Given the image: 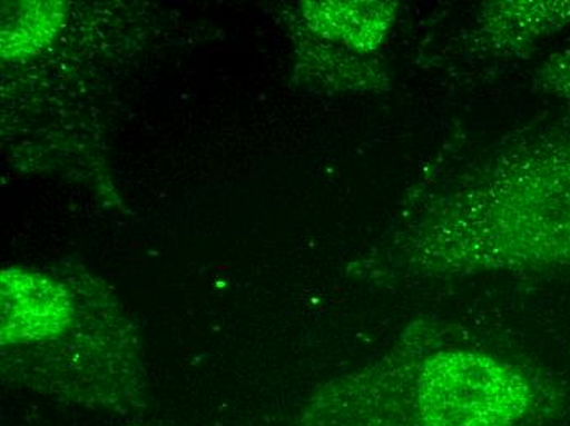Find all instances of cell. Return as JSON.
I'll return each instance as SVG.
<instances>
[{"label":"cell","mask_w":570,"mask_h":426,"mask_svg":"<svg viewBox=\"0 0 570 426\" xmlns=\"http://www.w3.org/2000/svg\"><path fill=\"white\" fill-rule=\"evenodd\" d=\"M395 3H311L308 22L326 37L357 50L371 51L381 44L395 19Z\"/></svg>","instance_id":"obj_5"},{"label":"cell","mask_w":570,"mask_h":426,"mask_svg":"<svg viewBox=\"0 0 570 426\" xmlns=\"http://www.w3.org/2000/svg\"><path fill=\"white\" fill-rule=\"evenodd\" d=\"M537 86L549 96L570 100V50L556 55L542 66Z\"/></svg>","instance_id":"obj_6"},{"label":"cell","mask_w":570,"mask_h":426,"mask_svg":"<svg viewBox=\"0 0 570 426\" xmlns=\"http://www.w3.org/2000/svg\"><path fill=\"white\" fill-rule=\"evenodd\" d=\"M569 23L570 0L502 2L487 9L478 33L482 34V44H487V50L513 55L537 44Z\"/></svg>","instance_id":"obj_4"},{"label":"cell","mask_w":570,"mask_h":426,"mask_svg":"<svg viewBox=\"0 0 570 426\" xmlns=\"http://www.w3.org/2000/svg\"><path fill=\"white\" fill-rule=\"evenodd\" d=\"M570 268V123L462 176L366 262L389 283Z\"/></svg>","instance_id":"obj_1"},{"label":"cell","mask_w":570,"mask_h":426,"mask_svg":"<svg viewBox=\"0 0 570 426\" xmlns=\"http://www.w3.org/2000/svg\"><path fill=\"white\" fill-rule=\"evenodd\" d=\"M72 318V296L58 280L19 269L2 273V346L48 341Z\"/></svg>","instance_id":"obj_3"},{"label":"cell","mask_w":570,"mask_h":426,"mask_svg":"<svg viewBox=\"0 0 570 426\" xmlns=\"http://www.w3.org/2000/svg\"><path fill=\"white\" fill-rule=\"evenodd\" d=\"M559 398L537 370L428 318L377 361L320 387L297 426H537Z\"/></svg>","instance_id":"obj_2"}]
</instances>
